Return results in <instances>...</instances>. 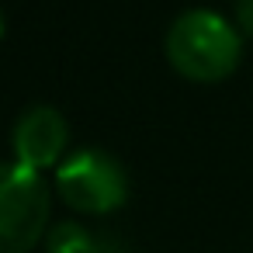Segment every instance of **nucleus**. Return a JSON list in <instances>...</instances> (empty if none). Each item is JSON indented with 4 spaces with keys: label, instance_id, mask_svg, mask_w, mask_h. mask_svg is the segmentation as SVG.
I'll return each instance as SVG.
<instances>
[{
    "label": "nucleus",
    "instance_id": "nucleus-6",
    "mask_svg": "<svg viewBox=\"0 0 253 253\" xmlns=\"http://www.w3.org/2000/svg\"><path fill=\"white\" fill-rule=\"evenodd\" d=\"M232 21L246 39H253V0H236V18Z\"/></svg>",
    "mask_w": 253,
    "mask_h": 253
},
{
    "label": "nucleus",
    "instance_id": "nucleus-5",
    "mask_svg": "<svg viewBox=\"0 0 253 253\" xmlns=\"http://www.w3.org/2000/svg\"><path fill=\"white\" fill-rule=\"evenodd\" d=\"M45 250L49 253H97V239L77 222H59L49 229Z\"/></svg>",
    "mask_w": 253,
    "mask_h": 253
},
{
    "label": "nucleus",
    "instance_id": "nucleus-3",
    "mask_svg": "<svg viewBox=\"0 0 253 253\" xmlns=\"http://www.w3.org/2000/svg\"><path fill=\"white\" fill-rule=\"evenodd\" d=\"M56 194L80 215H111L128 198V173L104 149H77L56 167Z\"/></svg>",
    "mask_w": 253,
    "mask_h": 253
},
{
    "label": "nucleus",
    "instance_id": "nucleus-7",
    "mask_svg": "<svg viewBox=\"0 0 253 253\" xmlns=\"http://www.w3.org/2000/svg\"><path fill=\"white\" fill-rule=\"evenodd\" d=\"M0 39H4V11H0Z\"/></svg>",
    "mask_w": 253,
    "mask_h": 253
},
{
    "label": "nucleus",
    "instance_id": "nucleus-4",
    "mask_svg": "<svg viewBox=\"0 0 253 253\" xmlns=\"http://www.w3.org/2000/svg\"><path fill=\"white\" fill-rule=\"evenodd\" d=\"M66 142H70V125L52 104H35V108L21 111V118L14 122V132H11L14 160L32 170H42V173L63 163Z\"/></svg>",
    "mask_w": 253,
    "mask_h": 253
},
{
    "label": "nucleus",
    "instance_id": "nucleus-1",
    "mask_svg": "<svg viewBox=\"0 0 253 253\" xmlns=\"http://www.w3.org/2000/svg\"><path fill=\"white\" fill-rule=\"evenodd\" d=\"M163 52L184 80L218 84L239 66L243 32L236 28V21L222 18L218 11L194 7V11H184L170 25L163 39Z\"/></svg>",
    "mask_w": 253,
    "mask_h": 253
},
{
    "label": "nucleus",
    "instance_id": "nucleus-2",
    "mask_svg": "<svg viewBox=\"0 0 253 253\" xmlns=\"http://www.w3.org/2000/svg\"><path fill=\"white\" fill-rule=\"evenodd\" d=\"M52 191L42 170L0 163V253H32L49 236Z\"/></svg>",
    "mask_w": 253,
    "mask_h": 253
}]
</instances>
